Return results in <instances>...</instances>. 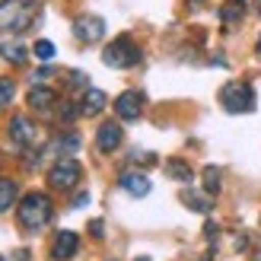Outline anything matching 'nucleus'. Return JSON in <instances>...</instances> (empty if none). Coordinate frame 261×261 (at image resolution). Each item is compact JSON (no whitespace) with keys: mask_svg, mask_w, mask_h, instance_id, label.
I'll list each match as a JSON object with an SVG mask.
<instances>
[{"mask_svg":"<svg viewBox=\"0 0 261 261\" xmlns=\"http://www.w3.org/2000/svg\"><path fill=\"white\" fill-rule=\"evenodd\" d=\"M137 261H150V258H137Z\"/></svg>","mask_w":261,"mask_h":261,"instance_id":"obj_28","label":"nucleus"},{"mask_svg":"<svg viewBox=\"0 0 261 261\" xmlns=\"http://www.w3.org/2000/svg\"><path fill=\"white\" fill-rule=\"evenodd\" d=\"M102 109H106V93H102V89L86 86V93L80 99V115H99Z\"/></svg>","mask_w":261,"mask_h":261,"instance_id":"obj_14","label":"nucleus"},{"mask_svg":"<svg viewBox=\"0 0 261 261\" xmlns=\"http://www.w3.org/2000/svg\"><path fill=\"white\" fill-rule=\"evenodd\" d=\"M89 232H93V236H102V220H93V223H89Z\"/></svg>","mask_w":261,"mask_h":261,"instance_id":"obj_25","label":"nucleus"},{"mask_svg":"<svg viewBox=\"0 0 261 261\" xmlns=\"http://www.w3.org/2000/svg\"><path fill=\"white\" fill-rule=\"evenodd\" d=\"M10 137H13L16 147H29V143L38 140V130H35V124L25 118V115H16V118L10 121Z\"/></svg>","mask_w":261,"mask_h":261,"instance_id":"obj_10","label":"nucleus"},{"mask_svg":"<svg viewBox=\"0 0 261 261\" xmlns=\"http://www.w3.org/2000/svg\"><path fill=\"white\" fill-rule=\"evenodd\" d=\"M35 58L42 64H48L51 58H55V45H51L48 38H38V42H35Z\"/></svg>","mask_w":261,"mask_h":261,"instance_id":"obj_19","label":"nucleus"},{"mask_svg":"<svg viewBox=\"0 0 261 261\" xmlns=\"http://www.w3.org/2000/svg\"><path fill=\"white\" fill-rule=\"evenodd\" d=\"M121 124L118 121H106V124H99V130H96V147L102 150V153H112V150H118L121 147Z\"/></svg>","mask_w":261,"mask_h":261,"instance_id":"obj_9","label":"nucleus"},{"mask_svg":"<svg viewBox=\"0 0 261 261\" xmlns=\"http://www.w3.org/2000/svg\"><path fill=\"white\" fill-rule=\"evenodd\" d=\"M220 102L229 115H242L255 109V89L249 83H226L220 89Z\"/></svg>","mask_w":261,"mask_h":261,"instance_id":"obj_5","label":"nucleus"},{"mask_svg":"<svg viewBox=\"0 0 261 261\" xmlns=\"http://www.w3.org/2000/svg\"><path fill=\"white\" fill-rule=\"evenodd\" d=\"M55 147H58V150H76V147H80V137H76L73 130H67L64 137H58V140H55Z\"/></svg>","mask_w":261,"mask_h":261,"instance_id":"obj_22","label":"nucleus"},{"mask_svg":"<svg viewBox=\"0 0 261 261\" xmlns=\"http://www.w3.org/2000/svg\"><path fill=\"white\" fill-rule=\"evenodd\" d=\"M0 55H4L10 64H22L25 61V48L19 42H4V45H0Z\"/></svg>","mask_w":261,"mask_h":261,"instance_id":"obj_17","label":"nucleus"},{"mask_svg":"<svg viewBox=\"0 0 261 261\" xmlns=\"http://www.w3.org/2000/svg\"><path fill=\"white\" fill-rule=\"evenodd\" d=\"M143 58V51L130 42L127 35L121 38H115L112 45H106V51H102V61L109 64V67H118V70H127V67H137Z\"/></svg>","mask_w":261,"mask_h":261,"instance_id":"obj_3","label":"nucleus"},{"mask_svg":"<svg viewBox=\"0 0 261 261\" xmlns=\"http://www.w3.org/2000/svg\"><path fill=\"white\" fill-rule=\"evenodd\" d=\"M220 16H223L226 22L239 19V16H242V4H239V0H229V4H223V10H220Z\"/></svg>","mask_w":261,"mask_h":261,"instance_id":"obj_21","label":"nucleus"},{"mask_svg":"<svg viewBox=\"0 0 261 261\" xmlns=\"http://www.w3.org/2000/svg\"><path fill=\"white\" fill-rule=\"evenodd\" d=\"M61 118H64V121H73V118H76V106L64 102V106H61Z\"/></svg>","mask_w":261,"mask_h":261,"instance_id":"obj_24","label":"nucleus"},{"mask_svg":"<svg viewBox=\"0 0 261 261\" xmlns=\"http://www.w3.org/2000/svg\"><path fill=\"white\" fill-rule=\"evenodd\" d=\"M13 96H16V86H13V80H7V76H0V109L10 106Z\"/></svg>","mask_w":261,"mask_h":261,"instance_id":"obj_20","label":"nucleus"},{"mask_svg":"<svg viewBox=\"0 0 261 261\" xmlns=\"http://www.w3.org/2000/svg\"><path fill=\"white\" fill-rule=\"evenodd\" d=\"M220 181H223V178H220V169L217 166H207L204 169V191L211 194V198H214V194H220Z\"/></svg>","mask_w":261,"mask_h":261,"instance_id":"obj_18","label":"nucleus"},{"mask_svg":"<svg viewBox=\"0 0 261 261\" xmlns=\"http://www.w3.org/2000/svg\"><path fill=\"white\" fill-rule=\"evenodd\" d=\"M166 172L172 175V178H178V181H191V178H194L191 166H188V163H181V160H169V163H166Z\"/></svg>","mask_w":261,"mask_h":261,"instance_id":"obj_16","label":"nucleus"},{"mask_svg":"<svg viewBox=\"0 0 261 261\" xmlns=\"http://www.w3.org/2000/svg\"><path fill=\"white\" fill-rule=\"evenodd\" d=\"M80 175H83L80 163H76L73 156H61V160H55V166L48 169V185L55 191H70L73 185H80Z\"/></svg>","mask_w":261,"mask_h":261,"instance_id":"obj_4","label":"nucleus"},{"mask_svg":"<svg viewBox=\"0 0 261 261\" xmlns=\"http://www.w3.org/2000/svg\"><path fill=\"white\" fill-rule=\"evenodd\" d=\"M51 217H55V204L42 191H29L16 207V220L22 229H42L51 223Z\"/></svg>","mask_w":261,"mask_h":261,"instance_id":"obj_1","label":"nucleus"},{"mask_svg":"<svg viewBox=\"0 0 261 261\" xmlns=\"http://www.w3.org/2000/svg\"><path fill=\"white\" fill-rule=\"evenodd\" d=\"M76 249H80V236L70 232V229H61L55 236V242H51V258L55 261H70L76 255Z\"/></svg>","mask_w":261,"mask_h":261,"instance_id":"obj_8","label":"nucleus"},{"mask_svg":"<svg viewBox=\"0 0 261 261\" xmlns=\"http://www.w3.org/2000/svg\"><path fill=\"white\" fill-rule=\"evenodd\" d=\"M38 19V0H4L0 4V32H25Z\"/></svg>","mask_w":261,"mask_h":261,"instance_id":"obj_2","label":"nucleus"},{"mask_svg":"<svg viewBox=\"0 0 261 261\" xmlns=\"http://www.w3.org/2000/svg\"><path fill=\"white\" fill-rule=\"evenodd\" d=\"M73 35H76V42L93 45V42H99V38L106 35V19L93 16V13H83V16L73 19Z\"/></svg>","mask_w":261,"mask_h":261,"instance_id":"obj_6","label":"nucleus"},{"mask_svg":"<svg viewBox=\"0 0 261 261\" xmlns=\"http://www.w3.org/2000/svg\"><path fill=\"white\" fill-rule=\"evenodd\" d=\"M255 55H258V58H261V38H258V45H255Z\"/></svg>","mask_w":261,"mask_h":261,"instance_id":"obj_26","label":"nucleus"},{"mask_svg":"<svg viewBox=\"0 0 261 261\" xmlns=\"http://www.w3.org/2000/svg\"><path fill=\"white\" fill-rule=\"evenodd\" d=\"M118 185H121L127 194H134V198L150 194V178L140 175V172H121V175H118Z\"/></svg>","mask_w":261,"mask_h":261,"instance_id":"obj_11","label":"nucleus"},{"mask_svg":"<svg viewBox=\"0 0 261 261\" xmlns=\"http://www.w3.org/2000/svg\"><path fill=\"white\" fill-rule=\"evenodd\" d=\"M13 201H16V181L10 178H0V214H7Z\"/></svg>","mask_w":261,"mask_h":261,"instance_id":"obj_15","label":"nucleus"},{"mask_svg":"<svg viewBox=\"0 0 261 261\" xmlns=\"http://www.w3.org/2000/svg\"><path fill=\"white\" fill-rule=\"evenodd\" d=\"M255 261H261V252H258V255H255Z\"/></svg>","mask_w":261,"mask_h":261,"instance_id":"obj_27","label":"nucleus"},{"mask_svg":"<svg viewBox=\"0 0 261 261\" xmlns=\"http://www.w3.org/2000/svg\"><path fill=\"white\" fill-rule=\"evenodd\" d=\"M181 204L191 207V211H198V214H207V211H214V198L211 194H201V191H194V188H181Z\"/></svg>","mask_w":261,"mask_h":261,"instance_id":"obj_13","label":"nucleus"},{"mask_svg":"<svg viewBox=\"0 0 261 261\" xmlns=\"http://www.w3.org/2000/svg\"><path fill=\"white\" fill-rule=\"evenodd\" d=\"M0 261H4V258H0Z\"/></svg>","mask_w":261,"mask_h":261,"instance_id":"obj_29","label":"nucleus"},{"mask_svg":"<svg viewBox=\"0 0 261 261\" xmlns=\"http://www.w3.org/2000/svg\"><path fill=\"white\" fill-rule=\"evenodd\" d=\"M48 76H55V70H51V67H42V70H35V73H32V83H35V86H42Z\"/></svg>","mask_w":261,"mask_h":261,"instance_id":"obj_23","label":"nucleus"},{"mask_svg":"<svg viewBox=\"0 0 261 261\" xmlns=\"http://www.w3.org/2000/svg\"><path fill=\"white\" fill-rule=\"evenodd\" d=\"M115 112H118V118H124V121H137L140 112H143V93H137V89L121 93L115 99Z\"/></svg>","mask_w":261,"mask_h":261,"instance_id":"obj_7","label":"nucleus"},{"mask_svg":"<svg viewBox=\"0 0 261 261\" xmlns=\"http://www.w3.org/2000/svg\"><path fill=\"white\" fill-rule=\"evenodd\" d=\"M55 106H58L55 89H48V86H32V93H29V109H35V112H51Z\"/></svg>","mask_w":261,"mask_h":261,"instance_id":"obj_12","label":"nucleus"}]
</instances>
